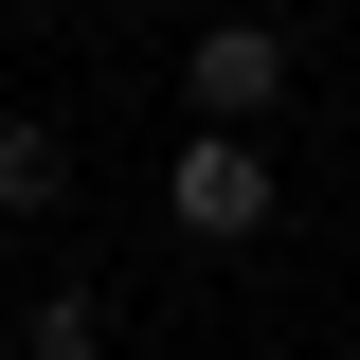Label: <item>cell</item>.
I'll use <instances>...</instances> for the list:
<instances>
[{"label":"cell","mask_w":360,"mask_h":360,"mask_svg":"<svg viewBox=\"0 0 360 360\" xmlns=\"http://www.w3.org/2000/svg\"><path fill=\"white\" fill-rule=\"evenodd\" d=\"M162 198H180V234H198V252H252V234L288 217V180L252 162V127H180V162H162Z\"/></svg>","instance_id":"1"},{"label":"cell","mask_w":360,"mask_h":360,"mask_svg":"<svg viewBox=\"0 0 360 360\" xmlns=\"http://www.w3.org/2000/svg\"><path fill=\"white\" fill-rule=\"evenodd\" d=\"M288 72H307V54L270 37V18H198V37H180V108H198V127H270Z\"/></svg>","instance_id":"2"},{"label":"cell","mask_w":360,"mask_h":360,"mask_svg":"<svg viewBox=\"0 0 360 360\" xmlns=\"http://www.w3.org/2000/svg\"><path fill=\"white\" fill-rule=\"evenodd\" d=\"M0 198H18V217H54V198H72V144L18 127V108H0Z\"/></svg>","instance_id":"3"},{"label":"cell","mask_w":360,"mask_h":360,"mask_svg":"<svg viewBox=\"0 0 360 360\" xmlns=\"http://www.w3.org/2000/svg\"><path fill=\"white\" fill-rule=\"evenodd\" d=\"M18 342H37V360H108V307H90V288H37V324H18Z\"/></svg>","instance_id":"4"}]
</instances>
